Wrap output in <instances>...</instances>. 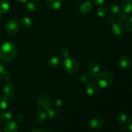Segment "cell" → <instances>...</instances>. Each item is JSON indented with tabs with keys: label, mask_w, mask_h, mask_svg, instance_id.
I'll use <instances>...</instances> for the list:
<instances>
[{
	"label": "cell",
	"mask_w": 132,
	"mask_h": 132,
	"mask_svg": "<svg viewBox=\"0 0 132 132\" xmlns=\"http://www.w3.org/2000/svg\"><path fill=\"white\" fill-rule=\"evenodd\" d=\"M19 24L18 20L15 19H10L5 25V30L6 33L10 36H15L18 32Z\"/></svg>",
	"instance_id": "obj_4"
},
{
	"label": "cell",
	"mask_w": 132,
	"mask_h": 132,
	"mask_svg": "<svg viewBox=\"0 0 132 132\" xmlns=\"http://www.w3.org/2000/svg\"><path fill=\"white\" fill-rule=\"evenodd\" d=\"M47 119L45 111L42 110L41 108H38L37 110V116H36V121L38 123H43Z\"/></svg>",
	"instance_id": "obj_16"
},
{
	"label": "cell",
	"mask_w": 132,
	"mask_h": 132,
	"mask_svg": "<svg viewBox=\"0 0 132 132\" xmlns=\"http://www.w3.org/2000/svg\"><path fill=\"white\" fill-rule=\"evenodd\" d=\"M104 123V120L102 118L99 117H94L90 120L89 125L90 127L94 130H99L103 128Z\"/></svg>",
	"instance_id": "obj_5"
},
{
	"label": "cell",
	"mask_w": 132,
	"mask_h": 132,
	"mask_svg": "<svg viewBox=\"0 0 132 132\" xmlns=\"http://www.w3.org/2000/svg\"><path fill=\"white\" fill-rule=\"evenodd\" d=\"M126 28L128 30L132 31V16L129 18L126 21Z\"/></svg>",
	"instance_id": "obj_30"
},
{
	"label": "cell",
	"mask_w": 132,
	"mask_h": 132,
	"mask_svg": "<svg viewBox=\"0 0 132 132\" xmlns=\"http://www.w3.org/2000/svg\"><path fill=\"white\" fill-rule=\"evenodd\" d=\"M31 132H46V130L43 128H36L32 130Z\"/></svg>",
	"instance_id": "obj_37"
},
{
	"label": "cell",
	"mask_w": 132,
	"mask_h": 132,
	"mask_svg": "<svg viewBox=\"0 0 132 132\" xmlns=\"http://www.w3.org/2000/svg\"><path fill=\"white\" fill-rule=\"evenodd\" d=\"M109 10L112 14L117 15L121 11V9H120L119 5H116V4H111L109 5Z\"/></svg>",
	"instance_id": "obj_23"
},
{
	"label": "cell",
	"mask_w": 132,
	"mask_h": 132,
	"mask_svg": "<svg viewBox=\"0 0 132 132\" xmlns=\"http://www.w3.org/2000/svg\"><path fill=\"white\" fill-rule=\"evenodd\" d=\"M127 116H126L125 113L121 112V113H119L117 116V121L119 125H123L127 121Z\"/></svg>",
	"instance_id": "obj_22"
},
{
	"label": "cell",
	"mask_w": 132,
	"mask_h": 132,
	"mask_svg": "<svg viewBox=\"0 0 132 132\" xmlns=\"http://www.w3.org/2000/svg\"><path fill=\"white\" fill-rule=\"evenodd\" d=\"M17 55V48L10 42H5L0 46V59L3 62H10Z\"/></svg>",
	"instance_id": "obj_1"
},
{
	"label": "cell",
	"mask_w": 132,
	"mask_h": 132,
	"mask_svg": "<svg viewBox=\"0 0 132 132\" xmlns=\"http://www.w3.org/2000/svg\"><path fill=\"white\" fill-rule=\"evenodd\" d=\"M1 75H0V82H1Z\"/></svg>",
	"instance_id": "obj_40"
},
{
	"label": "cell",
	"mask_w": 132,
	"mask_h": 132,
	"mask_svg": "<svg viewBox=\"0 0 132 132\" xmlns=\"http://www.w3.org/2000/svg\"><path fill=\"white\" fill-rule=\"evenodd\" d=\"M45 112L46 113V116L47 117V119H52L54 118V116H55V110L51 107H48V108L45 109Z\"/></svg>",
	"instance_id": "obj_24"
},
{
	"label": "cell",
	"mask_w": 132,
	"mask_h": 132,
	"mask_svg": "<svg viewBox=\"0 0 132 132\" xmlns=\"http://www.w3.org/2000/svg\"><path fill=\"white\" fill-rule=\"evenodd\" d=\"M37 104L43 109H46L50 106L51 104V99L49 97L46 95H41L37 99Z\"/></svg>",
	"instance_id": "obj_8"
},
{
	"label": "cell",
	"mask_w": 132,
	"mask_h": 132,
	"mask_svg": "<svg viewBox=\"0 0 132 132\" xmlns=\"http://www.w3.org/2000/svg\"><path fill=\"white\" fill-rule=\"evenodd\" d=\"M126 127L129 130L132 131V117L128 121L127 124H126Z\"/></svg>",
	"instance_id": "obj_33"
},
{
	"label": "cell",
	"mask_w": 132,
	"mask_h": 132,
	"mask_svg": "<svg viewBox=\"0 0 132 132\" xmlns=\"http://www.w3.org/2000/svg\"><path fill=\"white\" fill-rule=\"evenodd\" d=\"M113 76L110 71H104L97 75L95 78L97 85L100 87L106 88L110 86L113 82Z\"/></svg>",
	"instance_id": "obj_2"
},
{
	"label": "cell",
	"mask_w": 132,
	"mask_h": 132,
	"mask_svg": "<svg viewBox=\"0 0 132 132\" xmlns=\"http://www.w3.org/2000/svg\"><path fill=\"white\" fill-rule=\"evenodd\" d=\"M3 130L5 132H18V125L14 120H7L4 124Z\"/></svg>",
	"instance_id": "obj_6"
},
{
	"label": "cell",
	"mask_w": 132,
	"mask_h": 132,
	"mask_svg": "<svg viewBox=\"0 0 132 132\" xmlns=\"http://www.w3.org/2000/svg\"><path fill=\"white\" fill-rule=\"evenodd\" d=\"M63 69L67 73L73 74L78 71L79 68V64L73 58H66L63 62Z\"/></svg>",
	"instance_id": "obj_3"
},
{
	"label": "cell",
	"mask_w": 132,
	"mask_h": 132,
	"mask_svg": "<svg viewBox=\"0 0 132 132\" xmlns=\"http://www.w3.org/2000/svg\"><path fill=\"white\" fill-rule=\"evenodd\" d=\"M23 120V116L21 114H18L15 117V121L16 122H21Z\"/></svg>",
	"instance_id": "obj_32"
},
{
	"label": "cell",
	"mask_w": 132,
	"mask_h": 132,
	"mask_svg": "<svg viewBox=\"0 0 132 132\" xmlns=\"http://www.w3.org/2000/svg\"><path fill=\"white\" fill-rule=\"evenodd\" d=\"M79 81L82 83H86L88 82V78L86 75L82 74L79 76Z\"/></svg>",
	"instance_id": "obj_31"
},
{
	"label": "cell",
	"mask_w": 132,
	"mask_h": 132,
	"mask_svg": "<svg viewBox=\"0 0 132 132\" xmlns=\"http://www.w3.org/2000/svg\"><path fill=\"white\" fill-rule=\"evenodd\" d=\"M131 64V59L127 55H122L119 59V65L122 69H128Z\"/></svg>",
	"instance_id": "obj_11"
},
{
	"label": "cell",
	"mask_w": 132,
	"mask_h": 132,
	"mask_svg": "<svg viewBox=\"0 0 132 132\" xmlns=\"http://www.w3.org/2000/svg\"><path fill=\"white\" fill-rule=\"evenodd\" d=\"M112 31L115 36H121L125 33V27L121 22H116L112 24Z\"/></svg>",
	"instance_id": "obj_7"
},
{
	"label": "cell",
	"mask_w": 132,
	"mask_h": 132,
	"mask_svg": "<svg viewBox=\"0 0 132 132\" xmlns=\"http://www.w3.org/2000/svg\"><path fill=\"white\" fill-rule=\"evenodd\" d=\"M122 8L123 12L126 14L132 12V0H124Z\"/></svg>",
	"instance_id": "obj_17"
},
{
	"label": "cell",
	"mask_w": 132,
	"mask_h": 132,
	"mask_svg": "<svg viewBox=\"0 0 132 132\" xmlns=\"http://www.w3.org/2000/svg\"><path fill=\"white\" fill-rule=\"evenodd\" d=\"M34 1H40V0H33Z\"/></svg>",
	"instance_id": "obj_41"
},
{
	"label": "cell",
	"mask_w": 132,
	"mask_h": 132,
	"mask_svg": "<svg viewBox=\"0 0 132 132\" xmlns=\"http://www.w3.org/2000/svg\"><path fill=\"white\" fill-rule=\"evenodd\" d=\"M18 2H21V3H24V2H27L28 0H15Z\"/></svg>",
	"instance_id": "obj_38"
},
{
	"label": "cell",
	"mask_w": 132,
	"mask_h": 132,
	"mask_svg": "<svg viewBox=\"0 0 132 132\" xmlns=\"http://www.w3.org/2000/svg\"><path fill=\"white\" fill-rule=\"evenodd\" d=\"M85 91L88 95L93 96L97 93V85L93 82H87L86 87H85Z\"/></svg>",
	"instance_id": "obj_10"
},
{
	"label": "cell",
	"mask_w": 132,
	"mask_h": 132,
	"mask_svg": "<svg viewBox=\"0 0 132 132\" xmlns=\"http://www.w3.org/2000/svg\"><path fill=\"white\" fill-rule=\"evenodd\" d=\"M10 9V3L7 0L0 1V14H4L7 12Z\"/></svg>",
	"instance_id": "obj_18"
},
{
	"label": "cell",
	"mask_w": 132,
	"mask_h": 132,
	"mask_svg": "<svg viewBox=\"0 0 132 132\" xmlns=\"http://www.w3.org/2000/svg\"><path fill=\"white\" fill-rule=\"evenodd\" d=\"M92 4L89 1L82 3L79 5V12L82 14H86L88 13L92 10Z\"/></svg>",
	"instance_id": "obj_12"
},
{
	"label": "cell",
	"mask_w": 132,
	"mask_h": 132,
	"mask_svg": "<svg viewBox=\"0 0 132 132\" xmlns=\"http://www.w3.org/2000/svg\"><path fill=\"white\" fill-rule=\"evenodd\" d=\"M20 23L23 27L26 28H30L32 26V21L28 17H22L20 19Z\"/></svg>",
	"instance_id": "obj_20"
},
{
	"label": "cell",
	"mask_w": 132,
	"mask_h": 132,
	"mask_svg": "<svg viewBox=\"0 0 132 132\" xmlns=\"http://www.w3.org/2000/svg\"><path fill=\"white\" fill-rule=\"evenodd\" d=\"M0 75H1L5 80L10 79L12 77L11 73L6 70V68L4 67V65L1 64H0Z\"/></svg>",
	"instance_id": "obj_19"
},
{
	"label": "cell",
	"mask_w": 132,
	"mask_h": 132,
	"mask_svg": "<svg viewBox=\"0 0 132 132\" xmlns=\"http://www.w3.org/2000/svg\"><path fill=\"white\" fill-rule=\"evenodd\" d=\"M61 59L60 57L57 56V55H54L48 59V64L50 67L55 68V67H57L61 64Z\"/></svg>",
	"instance_id": "obj_13"
},
{
	"label": "cell",
	"mask_w": 132,
	"mask_h": 132,
	"mask_svg": "<svg viewBox=\"0 0 132 132\" xmlns=\"http://www.w3.org/2000/svg\"><path fill=\"white\" fill-rule=\"evenodd\" d=\"M70 54V52L69 49L67 47H63L61 50V54L62 56L64 58H68L69 57Z\"/></svg>",
	"instance_id": "obj_29"
},
{
	"label": "cell",
	"mask_w": 132,
	"mask_h": 132,
	"mask_svg": "<svg viewBox=\"0 0 132 132\" xmlns=\"http://www.w3.org/2000/svg\"><path fill=\"white\" fill-rule=\"evenodd\" d=\"M26 9L28 12H33L36 11V9H37V5L33 1H28L26 5Z\"/></svg>",
	"instance_id": "obj_25"
},
{
	"label": "cell",
	"mask_w": 132,
	"mask_h": 132,
	"mask_svg": "<svg viewBox=\"0 0 132 132\" xmlns=\"http://www.w3.org/2000/svg\"><path fill=\"white\" fill-rule=\"evenodd\" d=\"M55 105L57 107H59L61 106H62V104H63V102H62V101L61 100V99H57V100H55Z\"/></svg>",
	"instance_id": "obj_36"
},
{
	"label": "cell",
	"mask_w": 132,
	"mask_h": 132,
	"mask_svg": "<svg viewBox=\"0 0 132 132\" xmlns=\"http://www.w3.org/2000/svg\"><path fill=\"white\" fill-rule=\"evenodd\" d=\"M1 116L4 120H9L12 118L13 116L12 112L11 110H5L1 113Z\"/></svg>",
	"instance_id": "obj_27"
},
{
	"label": "cell",
	"mask_w": 132,
	"mask_h": 132,
	"mask_svg": "<svg viewBox=\"0 0 132 132\" xmlns=\"http://www.w3.org/2000/svg\"><path fill=\"white\" fill-rule=\"evenodd\" d=\"M0 132H3V131H1V130H0Z\"/></svg>",
	"instance_id": "obj_42"
},
{
	"label": "cell",
	"mask_w": 132,
	"mask_h": 132,
	"mask_svg": "<svg viewBox=\"0 0 132 132\" xmlns=\"http://www.w3.org/2000/svg\"><path fill=\"white\" fill-rule=\"evenodd\" d=\"M92 1H93V2L95 4V5H102V4L104 3V2L105 0H92Z\"/></svg>",
	"instance_id": "obj_35"
},
{
	"label": "cell",
	"mask_w": 132,
	"mask_h": 132,
	"mask_svg": "<svg viewBox=\"0 0 132 132\" xmlns=\"http://www.w3.org/2000/svg\"><path fill=\"white\" fill-rule=\"evenodd\" d=\"M116 15H117V19L119 21H126V20L129 18L128 14L125 13V12L120 11Z\"/></svg>",
	"instance_id": "obj_26"
},
{
	"label": "cell",
	"mask_w": 132,
	"mask_h": 132,
	"mask_svg": "<svg viewBox=\"0 0 132 132\" xmlns=\"http://www.w3.org/2000/svg\"><path fill=\"white\" fill-rule=\"evenodd\" d=\"M46 3L49 8L52 10H58L61 6V0H47Z\"/></svg>",
	"instance_id": "obj_15"
},
{
	"label": "cell",
	"mask_w": 132,
	"mask_h": 132,
	"mask_svg": "<svg viewBox=\"0 0 132 132\" xmlns=\"http://www.w3.org/2000/svg\"><path fill=\"white\" fill-rule=\"evenodd\" d=\"M9 104V101L7 97H0V112L5 110Z\"/></svg>",
	"instance_id": "obj_21"
},
{
	"label": "cell",
	"mask_w": 132,
	"mask_h": 132,
	"mask_svg": "<svg viewBox=\"0 0 132 132\" xmlns=\"http://www.w3.org/2000/svg\"><path fill=\"white\" fill-rule=\"evenodd\" d=\"M106 19H107V21L109 22V23H114V21H115L114 17H113L112 15H108V16H107Z\"/></svg>",
	"instance_id": "obj_34"
},
{
	"label": "cell",
	"mask_w": 132,
	"mask_h": 132,
	"mask_svg": "<svg viewBox=\"0 0 132 132\" xmlns=\"http://www.w3.org/2000/svg\"><path fill=\"white\" fill-rule=\"evenodd\" d=\"M3 92L5 96L7 97H11L14 92V85L10 81L5 82L3 87Z\"/></svg>",
	"instance_id": "obj_9"
},
{
	"label": "cell",
	"mask_w": 132,
	"mask_h": 132,
	"mask_svg": "<svg viewBox=\"0 0 132 132\" xmlns=\"http://www.w3.org/2000/svg\"><path fill=\"white\" fill-rule=\"evenodd\" d=\"M106 9L104 6H100V7L98 8L97 13L99 17H104L106 14Z\"/></svg>",
	"instance_id": "obj_28"
},
{
	"label": "cell",
	"mask_w": 132,
	"mask_h": 132,
	"mask_svg": "<svg viewBox=\"0 0 132 132\" xmlns=\"http://www.w3.org/2000/svg\"><path fill=\"white\" fill-rule=\"evenodd\" d=\"M88 71L90 74L95 75L100 71V66L97 61H92L88 66Z\"/></svg>",
	"instance_id": "obj_14"
},
{
	"label": "cell",
	"mask_w": 132,
	"mask_h": 132,
	"mask_svg": "<svg viewBox=\"0 0 132 132\" xmlns=\"http://www.w3.org/2000/svg\"><path fill=\"white\" fill-rule=\"evenodd\" d=\"M3 118L2 117V116H1V113H0V123H1V122L3 121Z\"/></svg>",
	"instance_id": "obj_39"
}]
</instances>
